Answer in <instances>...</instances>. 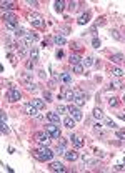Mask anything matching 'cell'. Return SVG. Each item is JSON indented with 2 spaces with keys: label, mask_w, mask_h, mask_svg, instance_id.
<instances>
[{
  "label": "cell",
  "mask_w": 125,
  "mask_h": 173,
  "mask_svg": "<svg viewBox=\"0 0 125 173\" xmlns=\"http://www.w3.org/2000/svg\"><path fill=\"white\" fill-rule=\"evenodd\" d=\"M53 155L55 153L48 147H40V148H37V150H32V157L35 158V160H38V162H50L53 158Z\"/></svg>",
  "instance_id": "6da1fadb"
},
{
  "label": "cell",
  "mask_w": 125,
  "mask_h": 173,
  "mask_svg": "<svg viewBox=\"0 0 125 173\" xmlns=\"http://www.w3.org/2000/svg\"><path fill=\"white\" fill-rule=\"evenodd\" d=\"M33 140H35L40 147H48L50 142H52V135L47 132V130H43V132H37L33 135Z\"/></svg>",
  "instance_id": "7a4b0ae2"
},
{
  "label": "cell",
  "mask_w": 125,
  "mask_h": 173,
  "mask_svg": "<svg viewBox=\"0 0 125 173\" xmlns=\"http://www.w3.org/2000/svg\"><path fill=\"white\" fill-rule=\"evenodd\" d=\"M27 18H28V22H30V25L35 27V28H43V27H45L43 17H42L40 13H28Z\"/></svg>",
  "instance_id": "3957f363"
},
{
  "label": "cell",
  "mask_w": 125,
  "mask_h": 173,
  "mask_svg": "<svg viewBox=\"0 0 125 173\" xmlns=\"http://www.w3.org/2000/svg\"><path fill=\"white\" fill-rule=\"evenodd\" d=\"M85 102H87V98H85L83 92L80 88H75V90H73V105H77V107L80 108V107L85 105Z\"/></svg>",
  "instance_id": "277c9868"
},
{
  "label": "cell",
  "mask_w": 125,
  "mask_h": 173,
  "mask_svg": "<svg viewBox=\"0 0 125 173\" xmlns=\"http://www.w3.org/2000/svg\"><path fill=\"white\" fill-rule=\"evenodd\" d=\"M7 98H9V102H18V100L22 98L20 90H18L17 86H10L9 92H7Z\"/></svg>",
  "instance_id": "5b68a950"
},
{
  "label": "cell",
  "mask_w": 125,
  "mask_h": 173,
  "mask_svg": "<svg viewBox=\"0 0 125 173\" xmlns=\"http://www.w3.org/2000/svg\"><path fill=\"white\" fill-rule=\"evenodd\" d=\"M67 110L70 112V115H72V118L75 120V122H80V120L83 118L82 110H80V108H78L77 105H73V103H72V105H68V107H67Z\"/></svg>",
  "instance_id": "8992f818"
},
{
  "label": "cell",
  "mask_w": 125,
  "mask_h": 173,
  "mask_svg": "<svg viewBox=\"0 0 125 173\" xmlns=\"http://www.w3.org/2000/svg\"><path fill=\"white\" fill-rule=\"evenodd\" d=\"M45 130H47L50 135H52V138H60V137H62L60 128H58V125H55V123H50V125H47V127H45Z\"/></svg>",
  "instance_id": "52a82bcc"
},
{
  "label": "cell",
  "mask_w": 125,
  "mask_h": 173,
  "mask_svg": "<svg viewBox=\"0 0 125 173\" xmlns=\"http://www.w3.org/2000/svg\"><path fill=\"white\" fill-rule=\"evenodd\" d=\"M68 140L73 143V147H75V148H82L83 145H85V142H83V137H82V135H77V133H73V135L68 138Z\"/></svg>",
  "instance_id": "ba28073f"
},
{
  "label": "cell",
  "mask_w": 125,
  "mask_h": 173,
  "mask_svg": "<svg viewBox=\"0 0 125 173\" xmlns=\"http://www.w3.org/2000/svg\"><path fill=\"white\" fill-rule=\"evenodd\" d=\"M27 115H30V117H37L38 115V108L33 105V103H25V107H23Z\"/></svg>",
  "instance_id": "9c48e42d"
},
{
  "label": "cell",
  "mask_w": 125,
  "mask_h": 173,
  "mask_svg": "<svg viewBox=\"0 0 125 173\" xmlns=\"http://www.w3.org/2000/svg\"><path fill=\"white\" fill-rule=\"evenodd\" d=\"M37 40V35L35 33H32V32H27V35L23 37V45L25 47H33V42Z\"/></svg>",
  "instance_id": "30bf717a"
},
{
  "label": "cell",
  "mask_w": 125,
  "mask_h": 173,
  "mask_svg": "<svg viewBox=\"0 0 125 173\" xmlns=\"http://www.w3.org/2000/svg\"><path fill=\"white\" fill-rule=\"evenodd\" d=\"M4 20H5V23H18L17 15L15 13H10V12H4Z\"/></svg>",
  "instance_id": "8fae6325"
},
{
  "label": "cell",
  "mask_w": 125,
  "mask_h": 173,
  "mask_svg": "<svg viewBox=\"0 0 125 173\" xmlns=\"http://www.w3.org/2000/svg\"><path fill=\"white\" fill-rule=\"evenodd\" d=\"M63 157H65V160H68V162H75L78 158V153L75 152V150H65Z\"/></svg>",
  "instance_id": "7c38bea8"
},
{
  "label": "cell",
  "mask_w": 125,
  "mask_h": 173,
  "mask_svg": "<svg viewBox=\"0 0 125 173\" xmlns=\"http://www.w3.org/2000/svg\"><path fill=\"white\" fill-rule=\"evenodd\" d=\"M47 118L50 123H55V125H58L60 123V115H58L57 112H48L47 113Z\"/></svg>",
  "instance_id": "4fadbf2b"
},
{
  "label": "cell",
  "mask_w": 125,
  "mask_h": 173,
  "mask_svg": "<svg viewBox=\"0 0 125 173\" xmlns=\"http://www.w3.org/2000/svg\"><path fill=\"white\" fill-rule=\"evenodd\" d=\"M48 168H50L52 172H65V170H67V168L63 167V165H62L60 162H52Z\"/></svg>",
  "instance_id": "5bb4252c"
},
{
  "label": "cell",
  "mask_w": 125,
  "mask_h": 173,
  "mask_svg": "<svg viewBox=\"0 0 125 173\" xmlns=\"http://www.w3.org/2000/svg\"><path fill=\"white\" fill-rule=\"evenodd\" d=\"M89 22H90V12H85V13H82L80 18H78V25H85V23H89Z\"/></svg>",
  "instance_id": "9a60e30c"
},
{
  "label": "cell",
  "mask_w": 125,
  "mask_h": 173,
  "mask_svg": "<svg viewBox=\"0 0 125 173\" xmlns=\"http://www.w3.org/2000/svg\"><path fill=\"white\" fill-rule=\"evenodd\" d=\"M0 7H2V10L4 12H9V10H12V9H13V7H15V4H13V2H9V0H4V2H2V4H0Z\"/></svg>",
  "instance_id": "2e32d148"
},
{
  "label": "cell",
  "mask_w": 125,
  "mask_h": 173,
  "mask_svg": "<svg viewBox=\"0 0 125 173\" xmlns=\"http://www.w3.org/2000/svg\"><path fill=\"white\" fill-rule=\"evenodd\" d=\"M28 57H30V60L37 62V60H38V48H37V47H30V52H28Z\"/></svg>",
  "instance_id": "e0dca14e"
},
{
  "label": "cell",
  "mask_w": 125,
  "mask_h": 173,
  "mask_svg": "<svg viewBox=\"0 0 125 173\" xmlns=\"http://www.w3.org/2000/svg\"><path fill=\"white\" fill-rule=\"evenodd\" d=\"M17 48V52H18V55L22 57V58H25L27 57V50H25V45L23 43H17V45H13Z\"/></svg>",
  "instance_id": "ac0fdd59"
},
{
  "label": "cell",
  "mask_w": 125,
  "mask_h": 173,
  "mask_svg": "<svg viewBox=\"0 0 125 173\" xmlns=\"http://www.w3.org/2000/svg\"><path fill=\"white\" fill-rule=\"evenodd\" d=\"M53 43H55V45H65V43H67V40H65V37H63V35L57 33V35L53 37Z\"/></svg>",
  "instance_id": "d6986e66"
},
{
  "label": "cell",
  "mask_w": 125,
  "mask_h": 173,
  "mask_svg": "<svg viewBox=\"0 0 125 173\" xmlns=\"http://www.w3.org/2000/svg\"><path fill=\"white\" fill-rule=\"evenodd\" d=\"M60 80H62L65 85H70V83H72V75H70L68 72H63L62 75H60Z\"/></svg>",
  "instance_id": "ffe728a7"
},
{
  "label": "cell",
  "mask_w": 125,
  "mask_h": 173,
  "mask_svg": "<svg viewBox=\"0 0 125 173\" xmlns=\"http://www.w3.org/2000/svg\"><path fill=\"white\" fill-rule=\"evenodd\" d=\"M110 73H112L114 77H119L120 78V77H124L125 72L122 70V68H119V67H112V68H110Z\"/></svg>",
  "instance_id": "44dd1931"
},
{
  "label": "cell",
  "mask_w": 125,
  "mask_h": 173,
  "mask_svg": "<svg viewBox=\"0 0 125 173\" xmlns=\"http://www.w3.org/2000/svg\"><path fill=\"white\" fill-rule=\"evenodd\" d=\"M63 125H65L67 128H70V130H72V128L75 127V120H73L72 117H65V118H63Z\"/></svg>",
  "instance_id": "7402d4cb"
},
{
  "label": "cell",
  "mask_w": 125,
  "mask_h": 173,
  "mask_svg": "<svg viewBox=\"0 0 125 173\" xmlns=\"http://www.w3.org/2000/svg\"><path fill=\"white\" fill-rule=\"evenodd\" d=\"M32 103H33V105L38 108V110H43V108H45V102H43V100H40V98H35V100H32Z\"/></svg>",
  "instance_id": "603a6c76"
},
{
  "label": "cell",
  "mask_w": 125,
  "mask_h": 173,
  "mask_svg": "<svg viewBox=\"0 0 125 173\" xmlns=\"http://www.w3.org/2000/svg\"><path fill=\"white\" fill-rule=\"evenodd\" d=\"M68 62H70L72 65H78V63H80V55H77V53L70 55V57H68Z\"/></svg>",
  "instance_id": "cb8c5ba5"
},
{
  "label": "cell",
  "mask_w": 125,
  "mask_h": 173,
  "mask_svg": "<svg viewBox=\"0 0 125 173\" xmlns=\"http://www.w3.org/2000/svg\"><path fill=\"white\" fill-rule=\"evenodd\" d=\"M110 60L115 62V63H120V62H125V58H124V55H122V53H114Z\"/></svg>",
  "instance_id": "d4e9b609"
},
{
  "label": "cell",
  "mask_w": 125,
  "mask_h": 173,
  "mask_svg": "<svg viewBox=\"0 0 125 173\" xmlns=\"http://www.w3.org/2000/svg\"><path fill=\"white\" fill-rule=\"evenodd\" d=\"M109 105H110V108H117V107H119V98H117V97L109 98Z\"/></svg>",
  "instance_id": "484cf974"
},
{
  "label": "cell",
  "mask_w": 125,
  "mask_h": 173,
  "mask_svg": "<svg viewBox=\"0 0 125 173\" xmlns=\"http://www.w3.org/2000/svg\"><path fill=\"white\" fill-rule=\"evenodd\" d=\"M94 118H97V120H104V112H102L100 108H95L94 110Z\"/></svg>",
  "instance_id": "4316f807"
},
{
  "label": "cell",
  "mask_w": 125,
  "mask_h": 173,
  "mask_svg": "<svg viewBox=\"0 0 125 173\" xmlns=\"http://www.w3.org/2000/svg\"><path fill=\"white\" fill-rule=\"evenodd\" d=\"M65 5H67L65 2H62V0H57V2H55V10H57V12H62Z\"/></svg>",
  "instance_id": "83f0119b"
},
{
  "label": "cell",
  "mask_w": 125,
  "mask_h": 173,
  "mask_svg": "<svg viewBox=\"0 0 125 173\" xmlns=\"http://www.w3.org/2000/svg\"><path fill=\"white\" fill-rule=\"evenodd\" d=\"M104 123H105V127H107V128H115V127H117L115 122H112V120L107 118V117H104Z\"/></svg>",
  "instance_id": "f1b7e54d"
},
{
  "label": "cell",
  "mask_w": 125,
  "mask_h": 173,
  "mask_svg": "<svg viewBox=\"0 0 125 173\" xmlns=\"http://www.w3.org/2000/svg\"><path fill=\"white\" fill-rule=\"evenodd\" d=\"M32 77H33V75H32L30 72H25V73L22 75V78H23V80H25L27 83H32Z\"/></svg>",
  "instance_id": "f546056e"
},
{
  "label": "cell",
  "mask_w": 125,
  "mask_h": 173,
  "mask_svg": "<svg viewBox=\"0 0 125 173\" xmlns=\"http://www.w3.org/2000/svg\"><path fill=\"white\" fill-rule=\"evenodd\" d=\"M73 73H83V65H82V63L73 65Z\"/></svg>",
  "instance_id": "4dcf8cb0"
},
{
  "label": "cell",
  "mask_w": 125,
  "mask_h": 173,
  "mask_svg": "<svg viewBox=\"0 0 125 173\" xmlns=\"http://www.w3.org/2000/svg\"><path fill=\"white\" fill-rule=\"evenodd\" d=\"M55 153H60V155H63V153H65V145H62V143H60V145H57V148H55Z\"/></svg>",
  "instance_id": "1f68e13d"
},
{
  "label": "cell",
  "mask_w": 125,
  "mask_h": 173,
  "mask_svg": "<svg viewBox=\"0 0 125 173\" xmlns=\"http://www.w3.org/2000/svg\"><path fill=\"white\" fill-rule=\"evenodd\" d=\"M94 63V57H87L85 60H83V67H90Z\"/></svg>",
  "instance_id": "d6a6232c"
},
{
  "label": "cell",
  "mask_w": 125,
  "mask_h": 173,
  "mask_svg": "<svg viewBox=\"0 0 125 173\" xmlns=\"http://www.w3.org/2000/svg\"><path fill=\"white\" fill-rule=\"evenodd\" d=\"M110 33H112V37H114L115 40H124V38H122V35H120V33H119L117 30H112Z\"/></svg>",
  "instance_id": "836d02e7"
},
{
  "label": "cell",
  "mask_w": 125,
  "mask_h": 173,
  "mask_svg": "<svg viewBox=\"0 0 125 173\" xmlns=\"http://www.w3.org/2000/svg\"><path fill=\"white\" fill-rule=\"evenodd\" d=\"M33 65H35V62L33 60H27V63H25L27 70H33Z\"/></svg>",
  "instance_id": "e575fe53"
},
{
  "label": "cell",
  "mask_w": 125,
  "mask_h": 173,
  "mask_svg": "<svg viewBox=\"0 0 125 173\" xmlns=\"http://www.w3.org/2000/svg\"><path fill=\"white\" fill-rule=\"evenodd\" d=\"M92 45H94V48H100V40L97 38V37L92 40Z\"/></svg>",
  "instance_id": "d590c367"
},
{
  "label": "cell",
  "mask_w": 125,
  "mask_h": 173,
  "mask_svg": "<svg viewBox=\"0 0 125 173\" xmlns=\"http://www.w3.org/2000/svg\"><path fill=\"white\" fill-rule=\"evenodd\" d=\"M112 85H114L115 88H122V86H124V85H122V82H120V80H112Z\"/></svg>",
  "instance_id": "8d00e7d4"
},
{
  "label": "cell",
  "mask_w": 125,
  "mask_h": 173,
  "mask_svg": "<svg viewBox=\"0 0 125 173\" xmlns=\"http://www.w3.org/2000/svg\"><path fill=\"white\" fill-rule=\"evenodd\" d=\"M67 112V107H63V105H58L57 107V113L58 115H60V113H65Z\"/></svg>",
  "instance_id": "74e56055"
},
{
  "label": "cell",
  "mask_w": 125,
  "mask_h": 173,
  "mask_svg": "<svg viewBox=\"0 0 125 173\" xmlns=\"http://www.w3.org/2000/svg\"><path fill=\"white\" fill-rule=\"evenodd\" d=\"M27 90H28V92H35L37 85H33V83H27Z\"/></svg>",
  "instance_id": "f35d334b"
},
{
  "label": "cell",
  "mask_w": 125,
  "mask_h": 173,
  "mask_svg": "<svg viewBox=\"0 0 125 173\" xmlns=\"http://www.w3.org/2000/svg\"><path fill=\"white\" fill-rule=\"evenodd\" d=\"M43 97L47 98V102H52V93L48 92V90H45V92H43Z\"/></svg>",
  "instance_id": "ab89813d"
},
{
  "label": "cell",
  "mask_w": 125,
  "mask_h": 173,
  "mask_svg": "<svg viewBox=\"0 0 125 173\" xmlns=\"http://www.w3.org/2000/svg\"><path fill=\"white\" fill-rule=\"evenodd\" d=\"M77 5H78V2H70V4H68V9H70V10H77Z\"/></svg>",
  "instance_id": "60d3db41"
},
{
  "label": "cell",
  "mask_w": 125,
  "mask_h": 173,
  "mask_svg": "<svg viewBox=\"0 0 125 173\" xmlns=\"http://www.w3.org/2000/svg\"><path fill=\"white\" fill-rule=\"evenodd\" d=\"M117 137H119L120 140H125V130H119V132H117Z\"/></svg>",
  "instance_id": "b9f144b4"
},
{
  "label": "cell",
  "mask_w": 125,
  "mask_h": 173,
  "mask_svg": "<svg viewBox=\"0 0 125 173\" xmlns=\"http://www.w3.org/2000/svg\"><path fill=\"white\" fill-rule=\"evenodd\" d=\"M27 5H30V7H37V5H38V2H35V0H27Z\"/></svg>",
  "instance_id": "7bdbcfd3"
},
{
  "label": "cell",
  "mask_w": 125,
  "mask_h": 173,
  "mask_svg": "<svg viewBox=\"0 0 125 173\" xmlns=\"http://www.w3.org/2000/svg\"><path fill=\"white\" fill-rule=\"evenodd\" d=\"M0 127H2V133H4V135H7V133H9V128H7V125H5V123H2Z\"/></svg>",
  "instance_id": "ee69618b"
},
{
  "label": "cell",
  "mask_w": 125,
  "mask_h": 173,
  "mask_svg": "<svg viewBox=\"0 0 125 173\" xmlns=\"http://www.w3.org/2000/svg\"><path fill=\"white\" fill-rule=\"evenodd\" d=\"M5 122H7V113L2 112V123H5Z\"/></svg>",
  "instance_id": "f6af8a7d"
},
{
  "label": "cell",
  "mask_w": 125,
  "mask_h": 173,
  "mask_svg": "<svg viewBox=\"0 0 125 173\" xmlns=\"http://www.w3.org/2000/svg\"><path fill=\"white\" fill-rule=\"evenodd\" d=\"M38 73H40V78H45V77H47V73H45V72H43V70H40V72H38Z\"/></svg>",
  "instance_id": "bcb514c9"
},
{
  "label": "cell",
  "mask_w": 125,
  "mask_h": 173,
  "mask_svg": "<svg viewBox=\"0 0 125 173\" xmlns=\"http://www.w3.org/2000/svg\"><path fill=\"white\" fill-rule=\"evenodd\" d=\"M57 57H58V58H62V57H63V52L58 50V52H57Z\"/></svg>",
  "instance_id": "7dc6e473"
},
{
  "label": "cell",
  "mask_w": 125,
  "mask_h": 173,
  "mask_svg": "<svg viewBox=\"0 0 125 173\" xmlns=\"http://www.w3.org/2000/svg\"><path fill=\"white\" fill-rule=\"evenodd\" d=\"M120 118H122V120H125V113H120Z\"/></svg>",
  "instance_id": "c3c4849f"
},
{
  "label": "cell",
  "mask_w": 125,
  "mask_h": 173,
  "mask_svg": "<svg viewBox=\"0 0 125 173\" xmlns=\"http://www.w3.org/2000/svg\"><path fill=\"white\" fill-rule=\"evenodd\" d=\"M122 102H124V103H125V95H124V97H122Z\"/></svg>",
  "instance_id": "681fc988"
}]
</instances>
